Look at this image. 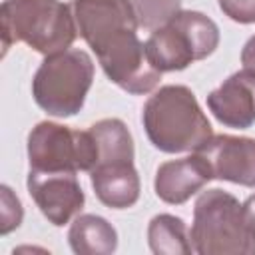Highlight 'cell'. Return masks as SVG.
<instances>
[{"instance_id": "obj_1", "label": "cell", "mask_w": 255, "mask_h": 255, "mask_svg": "<svg viewBox=\"0 0 255 255\" xmlns=\"http://www.w3.org/2000/svg\"><path fill=\"white\" fill-rule=\"evenodd\" d=\"M78 34L94 50L110 82L128 94H147L159 80L137 38V18L131 0H72Z\"/></svg>"}, {"instance_id": "obj_2", "label": "cell", "mask_w": 255, "mask_h": 255, "mask_svg": "<svg viewBox=\"0 0 255 255\" xmlns=\"http://www.w3.org/2000/svg\"><path fill=\"white\" fill-rule=\"evenodd\" d=\"M141 124L153 147L165 153L195 151L211 135V124L187 86H163L147 98Z\"/></svg>"}, {"instance_id": "obj_3", "label": "cell", "mask_w": 255, "mask_h": 255, "mask_svg": "<svg viewBox=\"0 0 255 255\" xmlns=\"http://www.w3.org/2000/svg\"><path fill=\"white\" fill-rule=\"evenodd\" d=\"M0 16L4 50L14 42H24L52 56L68 50L78 36L72 6L60 0H4Z\"/></svg>"}, {"instance_id": "obj_4", "label": "cell", "mask_w": 255, "mask_h": 255, "mask_svg": "<svg viewBox=\"0 0 255 255\" xmlns=\"http://www.w3.org/2000/svg\"><path fill=\"white\" fill-rule=\"evenodd\" d=\"M189 235L199 255H255L243 203L223 189H207L197 197Z\"/></svg>"}, {"instance_id": "obj_5", "label": "cell", "mask_w": 255, "mask_h": 255, "mask_svg": "<svg viewBox=\"0 0 255 255\" xmlns=\"http://www.w3.org/2000/svg\"><path fill=\"white\" fill-rule=\"evenodd\" d=\"M219 44L217 24L201 12L179 10L165 26L145 40V54L157 72H179L215 52Z\"/></svg>"}, {"instance_id": "obj_6", "label": "cell", "mask_w": 255, "mask_h": 255, "mask_svg": "<svg viewBox=\"0 0 255 255\" xmlns=\"http://www.w3.org/2000/svg\"><path fill=\"white\" fill-rule=\"evenodd\" d=\"M94 80L92 58L78 48L46 56L32 80V96L36 104L56 118L76 116Z\"/></svg>"}, {"instance_id": "obj_7", "label": "cell", "mask_w": 255, "mask_h": 255, "mask_svg": "<svg viewBox=\"0 0 255 255\" xmlns=\"http://www.w3.org/2000/svg\"><path fill=\"white\" fill-rule=\"evenodd\" d=\"M28 161L30 169L40 171H92L98 149L90 129L40 122L28 133Z\"/></svg>"}, {"instance_id": "obj_8", "label": "cell", "mask_w": 255, "mask_h": 255, "mask_svg": "<svg viewBox=\"0 0 255 255\" xmlns=\"http://www.w3.org/2000/svg\"><path fill=\"white\" fill-rule=\"evenodd\" d=\"M78 171H40L30 169L26 187L42 215L56 227L66 225L84 207V191L76 177Z\"/></svg>"}, {"instance_id": "obj_9", "label": "cell", "mask_w": 255, "mask_h": 255, "mask_svg": "<svg viewBox=\"0 0 255 255\" xmlns=\"http://www.w3.org/2000/svg\"><path fill=\"white\" fill-rule=\"evenodd\" d=\"M195 151L207 161L213 179L255 187V139L219 133Z\"/></svg>"}, {"instance_id": "obj_10", "label": "cell", "mask_w": 255, "mask_h": 255, "mask_svg": "<svg viewBox=\"0 0 255 255\" xmlns=\"http://www.w3.org/2000/svg\"><path fill=\"white\" fill-rule=\"evenodd\" d=\"M207 108L227 128H251L255 124V74L245 68L231 74L207 96Z\"/></svg>"}, {"instance_id": "obj_11", "label": "cell", "mask_w": 255, "mask_h": 255, "mask_svg": "<svg viewBox=\"0 0 255 255\" xmlns=\"http://www.w3.org/2000/svg\"><path fill=\"white\" fill-rule=\"evenodd\" d=\"M209 179H213V175L207 161L197 151H193L187 157L161 163L155 171L153 189L161 201L169 205H181Z\"/></svg>"}, {"instance_id": "obj_12", "label": "cell", "mask_w": 255, "mask_h": 255, "mask_svg": "<svg viewBox=\"0 0 255 255\" xmlns=\"http://www.w3.org/2000/svg\"><path fill=\"white\" fill-rule=\"evenodd\" d=\"M96 197L110 209H128L139 199V175L133 161L100 163L90 171Z\"/></svg>"}, {"instance_id": "obj_13", "label": "cell", "mask_w": 255, "mask_h": 255, "mask_svg": "<svg viewBox=\"0 0 255 255\" xmlns=\"http://www.w3.org/2000/svg\"><path fill=\"white\" fill-rule=\"evenodd\" d=\"M68 241L78 255H110L118 247V233L100 215H78L68 231Z\"/></svg>"}, {"instance_id": "obj_14", "label": "cell", "mask_w": 255, "mask_h": 255, "mask_svg": "<svg viewBox=\"0 0 255 255\" xmlns=\"http://www.w3.org/2000/svg\"><path fill=\"white\" fill-rule=\"evenodd\" d=\"M90 133L96 141L98 161L100 163H116V161H133L135 149L133 139L128 126L118 118H106L90 126Z\"/></svg>"}, {"instance_id": "obj_15", "label": "cell", "mask_w": 255, "mask_h": 255, "mask_svg": "<svg viewBox=\"0 0 255 255\" xmlns=\"http://www.w3.org/2000/svg\"><path fill=\"white\" fill-rule=\"evenodd\" d=\"M147 243L155 255H189L193 253V243L183 219L159 213L151 217L147 225Z\"/></svg>"}, {"instance_id": "obj_16", "label": "cell", "mask_w": 255, "mask_h": 255, "mask_svg": "<svg viewBox=\"0 0 255 255\" xmlns=\"http://www.w3.org/2000/svg\"><path fill=\"white\" fill-rule=\"evenodd\" d=\"M131 6L139 28L153 32L165 26L181 10V0H131Z\"/></svg>"}, {"instance_id": "obj_17", "label": "cell", "mask_w": 255, "mask_h": 255, "mask_svg": "<svg viewBox=\"0 0 255 255\" xmlns=\"http://www.w3.org/2000/svg\"><path fill=\"white\" fill-rule=\"evenodd\" d=\"M22 221V205L18 197L12 195V189L2 185V235L10 233Z\"/></svg>"}, {"instance_id": "obj_18", "label": "cell", "mask_w": 255, "mask_h": 255, "mask_svg": "<svg viewBox=\"0 0 255 255\" xmlns=\"http://www.w3.org/2000/svg\"><path fill=\"white\" fill-rule=\"evenodd\" d=\"M219 8L233 22L239 24L255 22V0H219Z\"/></svg>"}, {"instance_id": "obj_19", "label": "cell", "mask_w": 255, "mask_h": 255, "mask_svg": "<svg viewBox=\"0 0 255 255\" xmlns=\"http://www.w3.org/2000/svg\"><path fill=\"white\" fill-rule=\"evenodd\" d=\"M241 64L245 70L255 74V36H251L241 50Z\"/></svg>"}, {"instance_id": "obj_20", "label": "cell", "mask_w": 255, "mask_h": 255, "mask_svg": "<svg viewBox=\"0 0 255 255\" xmlns=\"http://www.w3.org/2000/svg\"><path fill=\"white\" fill-rule=\"evenodd\" d=\"M243 215H245V221H247V227L251 231V235L255 237V195L247 197L245 203H243Z\"/></svg>"}]
</instances>
